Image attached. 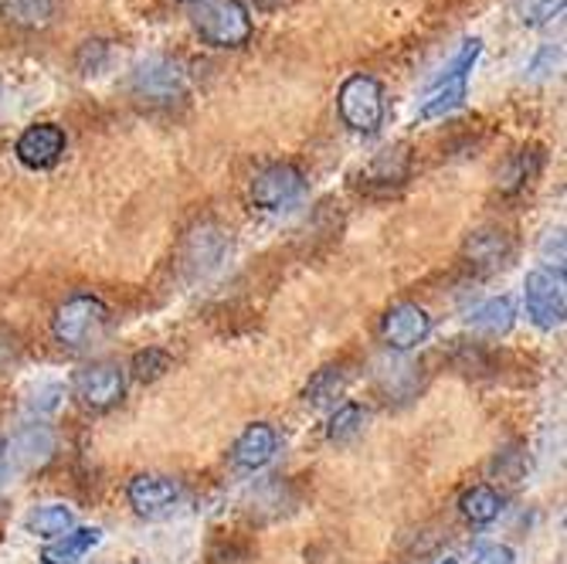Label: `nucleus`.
Returning a JSON list of instances; mask_svg holds the SVG:
<instances>
[{"instance_id":"obj_1","label":"nucleus","mask_w":567,"mask_h":564,"mask_svg":"<svg viewBox=\"0 0 567 564\" xmlns=\"http://www.w3.org/2000/svg\"><path fill=\"white\" fill-rule=\"evenodd\" d=\"M194 31L204 44L238 51L251 41L255 21L241 0H200L194 11Z\"/></svg>"},{"instance_id":"obj_21","label":"nucleus","mask_w":567,"mask_h":564,"mask_svg":"<svg viewBox=\"0 0 567 564\" xmlns=\"http://www.w3.org/2000/svg\"><path fill=\"white\" fill-rule=\"evenodd\" d=\"M458 510L470 524H493L503 510V496L493 486H473L466 496L458 500Z\"/></svg>"},{"instance_id":"obj_28","label":"nucleus","mask_w":567,"mask_h":564,"mask_svg":"<svg viewBox=\"0 0 567 564\" xmlns=\"http://www.w3.org/2000/svg\"><path fill=\"white\" fill-rule=\"evenodd\" d=\"M496 470L503 473V480L520 483L524 473H527V459H524V452H517V449H506V452H499V459H496Z\"/></svg>"},{"instance_id":"obj_30","label":"nucleus","mask_w":567,"mask_h":564,"mask_svg":"<svg viewBox=\"0 0 567 564\" xmlns=\"http://www.w3.org/2000/svg\"><path fill=\"white\" fill-rule=\"evenodd\" d=\"M473 564H517V554H513L506 544H483V547H476Z\"/></svg>"},{"instance_id":"obj_8","label":"nucleus","mask_w":567,"mask_h":564,"mask_svg":"<svg viewBox=\"0 0 567 564\" xmlns=\"http://www.w3.org/2000/svg\"><path fill=\"white\" fill-rule=\"evenodd\" d=\"M231 242L225 235V228H218L215 222H200L194 225L187 235H184V245H181V266L200 279V276H212L228 255Z\"/></svg>"},{"instance_id":"obj_14","label":"nucleus","mask_w":567,"mask_h":564,"mask_svg":"<svg viewBox=\"0 0 567 564\" xmlns=\"http://www.w3.org/2000/svg\"><path fill=\"white\" fill-rule=\"evenodd\" d=\"M462 259L476 273H499L513 259V242L503 228H476L466 245H462Z\"/></svg>"},{"instance_id":"obj_16","label":"nucleus","mask_w":567,"mask_h":564,"mask_svg":"<svg viewBox=\"0 0 567 564\" xmlns=\"http://www.w3.org/2000/svg\"><path fill=\"white\" fill-rule=\"evenodd\" d=\"M59 0H0V18L18 31H44L55 24Z\"/></svg>"},{"instance_id":"obj_24","label":"nucleus","mask_w":567,"mask_h":564,"mask_svg":"<svg viewBox=\"0 0 567 564\" xmlns=\"http://www.w3.org/2000/svg\"><path fill=\"white\" fill-rule=\"evenodd\" d=\"M364 422H368V412L360 408L357 401H343L337 412H333V419H330V425H327V435L333 439V442H347V439H353L360 429H364Z\"/></svg>"},{"instance_id":"obj_6","label":"nucleus","mask_w":567,"mask_h":564,"mask_svg":"<svg viewBox=\"0 0 567 564\" xmlns=\"http://www.w3.org/2000/svg\"><path fill=\"white\" fill-rule=\"evenodd\" d=\"M480 59V41H466V48L458 51L452 69L435 82V89H429V95L422 99V110H419V120H439L452 110H458L462 102H466V89H470V72Z\"/></svg>"},{"instance_id":"obj_4","label":"nucleus","mask_w":567,"mask_h":564,"mask_svg":"<svg viewBox=\"0 0 567 564\" xmlns=\"http://www.w3.org/2000/svg\"><path fill=\"white\" fill-rule=\"evenodd\" d=\"M337 110H340V120L353 133L374 136L384 126V113H388L384 85L374 75H364V72L343 79V85L337 92Z\"/></svg>"},{"instance_id":"obj_23","label":"nucleus","mask_w":567,"mask_h":564,"mask_svg":"<svg viewBox=\"0 0 567 564\" xmlns=\"http://www.w3.org/2000/svg\"><path fill=\"white\" fill-rule=\"evenodd\" d=\"M419 371L422 368L411 365V361H384L378 368V378H381V384H384L388 394L408 398V394H415V388H419Z\"/></svg>"},{"instance_id":"obj_18","label":"nucleus","mask_w":567,"mask_h":564,"mask_svg":"<svg viewBox=\"0 0 567 564\" xmlns=\"http://www.w3.org/2000/svg\"><path fill=\"white\" fill-rule=\"evenodd\" d=\"M99 541H102V531L99 527H72L65 537L44 544L41 561L44 564H79Z\"/></svg>"},{"instance_id":"obj_22","label":"nucleus","mask_w":567,"mask_h":564,"mask_svg":"<svg viewBox=\"0 0 567 564\" xmlns=\"http://www.w3.org/2000/svg\"><path fill=\"white\" fill-rule=\"evenodd\" d=\"M540 164H544V153H540V150H520V153H513L509 164H506L503 174H499V187H503L506 194L527 187V184L537 177Z\"/></svg>"},{"instance_id":"obj_11","label":"nucleus","mask_w":567,"mask_h":564,"mask_svg":"<svg viewBox=\"0 0 567 564\" xmlns=\"http://www.w3.org/2000/svg\"><path fill=\"white\" fill-rule=\"evenodd\" d=\"M429 334H432V317L419 302H394L381 320V337L394 353L419 350L429 340Z\"/></svg>"},{"instance_id":"obj_32","label":"nucleus","mask_w":567,"mask_h":564,"mask_svg":"<svg viewBox=\"0 0 567 564\" xmlns=\"http://www.w3.org/2000/svg\"><path fill=\"white\" fill-rule=\"evenodd\" d=\"M251 4H259V8H276L279 0H251Z\"/></svg>"},{"instance_id":"obj_3","label":"nucleus","mask_w":567,"mask_h":564,"mask_svg":"<svg viewBox=\"0 0 567 564\" xmlns=\"http://www.w3.org/2000/svg\"><path fill=\"white\" fill-rule=\"evenodd\" d=\"M130 92L143 106H177L190 92V79L177 59L153 55L140 62L130 75Z\"/></svg>"},{"instance_id":"obj_25","label":"nucleus","mask_w":567,"mask_h":564,"mask_svg":"<svg viewBox=\"0 0 567 564\" xmlns=\"http://www.w3.org/2000/svg\"><path fill=\"white\" fill-rule=\"evenodd\" d=\"M340 391H343V371L340 368H323V371H317L313 378H309L306 401L320 408V404H330Z\"/></svg>"},{"instance_id":"obj_7","label":"nucleus","mask_w":567,"mask_h":564,"mask_svg":"<svg viewBox=\"0 0 567 564\" xmlns=\"http://www.w3.org/2000/svg\"><path fill=\"white\" fill-rule=\"evenodd\" d=\"M72 391L92 412H106V408L120 404V398L126 394V375L113 361H95L72 375Z\"/></svg>"},{"instance_id":"obj_15","label":"nucleus","mask_w":567,"mask_h":564,"mask_svg":"<svg viewBox=\"0 0 567 564\" xmlns=\"http://www.w3.org/2000/svg\"><path fill=\"white\" fill-rule=\"evenodd\" d=\"M276 449H279L276 429L266 425V422H255V425H248V429L235 439V445H231V463H235L238 470L259 473V470H266V466L272 463Z\"/></svg>"},{"instance_id":"obj_10","label":"nucleus","mask_w":567,"mask_h":564,"mask_svg":"<svg viewBox=\"0 0 567 564\" xmlns=\"http://www.w3.org/2000/svg\"><path fill=\"white\" fill-rule=\"evenodd\" d=\"M306 194V177L296 164H269L251 181V201L262 212H282Z\"/></svg>"},{"instance_id":"obj_31","label":"nucleus","mask_w":567,"mask_h":564,"mask_svg":"<svg viewBox=\"0 0 567 564\" xmlns=\"http://www.w3.org/2000/svg\"><path fill=\"white\" fill-rule=\"evenodd\" d=\"M11 476V459H8V445L0 442V483H8Z\"/></svg>"},{"instance_id":"obj_5","label":"nucleus","mask_w":567,"mask_h":564,"mask_svg":"<svg viewBox=\"0 0 567 564\" xmlns=\"http://www.w3.org/2000/svg\"><path fill=\"white\" fill-rule=\"evenodd\" d=\"M524 306L534 327L554 330L567 317V283L557 269H534L524 283Z\"/></svg>"},{"instance_id":"obj_26","label":"nucleus","mask_w":567,"mask_h":564,"mask_svg":"<svg viewBox=\"0 0 567 564\" xmlns=\"http://www.w3.org/2000/svg\"><path fill=\"white\" fill-rule=\"evenodd\" d=\"M171 371V353L161 347H146L133 357V375L136 381H157Z\"/></svg>"},{"instance_id":"obj_9","label":"nucleus","mask_w":567,"mask_h":564,"mask_svg":"<svg viewBox=\"0 0 567 564\" xmlns=\"http://www.w3.org/2000/svg\"><path fill=\"white\" fill-rule=\"evenodd\" d=\"M126 496H130V506L136 510L140 517L157 521V517L174 514L177 503L184 500V486L174 476H164V473H140V476L130 480Z\"/></svg>"},{"instance_id":"obj_12","label":"nucleus","mask_w":567,"mask_h":564,"mask_svg":"<svg viewBox=\"0 0 567 564\" xmlns=\"http://www.w3.org/2000/svg\"><path fill=\"white\" fill-rule=\"evenodd\" d=\"M65 146L69 136L59 123H34L18 136L14 153L28 171H51L65 157Z\"/></svg>"},{"instance_id":"obj_33","label":"nucleus","mask_w":567,"mask_h":564,"mask_svg":"<svg viewBox=\"0 0 567 564\" xmlns=\"http://www.w3.org/2000/svg\"><path fill=\"white\" fill-rule=\"evenodd\" d=\"M439 564H458L455 557H445V561H439Z\"/></svg>"},{"instance_id":"obj_13","label":"nucleus","mask_w":567,"mask_h":564,"mask_svg":"<svg viewBox=\"0 0 567 564\" xmlns=\"http://www.w3.org/2000/svg\"><path fill=\"white\" fill-rule=\"evenodd\" d=\"M8 459H11V470H21V473H34V470H44L51 459L59 452V439L51 432V425L44 422H34V425H24L14 432L11 445H8Z\"/></svg>"},{"instance_id":"obj_20","label":"nucleus","mask_w":567,"mask_h":564,"mask_svg":"<svg viewBox=\"0 0 567 564\" xmlns=\"http://www.w3.org/2000/svg\"><path fill=\"white\" fill-rule=\"evenodd\" d=\"M408 150L404 146H394V150H384L378 153V157L371 161V167L360 174L364 177V184H384V187H398L404 177H408Z\"/></svg>"},{"instance_id":"obj_19","label":"nucleus","mask_w":567,"mask_h":564,"mask_svg":"<svg viewBox=\"0 0 567 564\" xmlns=\"http://www.w3.org/2000/svg\"><path fill=\"white\" fill-rule=\"evenodd\" d=\"M513 324H517V310H513V302L506 296H493L470 314V327L486 337H506Z\"/></svg>"},{"instance_id":"obj_29","label":"nucleus","mask_w":567,"mask_h":564,"mask_svg":"<svg viewBox=\"0 0 567 564\" xmlns=\"http://www.w3.org/2000/svg\"><path fill=\"white\" fill-rule=\"evenodd\" d=\"M540 259L547 263L544 269L564 273V232H560V228H557V232H547V238H544V245H540Z\"/></svg>"},{"instance_id":"obj_27","label":"nucleus","mask_w":567,"mask_h":564,"mask_svg":"<svg viewBox=\"0 0 567 564\" xmlns=\"http://www.w3.org/2000/svg\"><path fill=\"white\" fill-rule=\"evenodd\" d=\"M62 398H65V384H41L34 394H31V401H28V408L31 412H38V416H51L55 408L62 404Z\"/></svg>"},{"instance_id":"obj_17","label":"nucleus","mask_w":567,"mask_h":564,"mask_svg":"<svg viewBox=\"0 0 567 564\" xmlns=\"http://www.w3.org/2000/svg\"><path fill=\"white\" fill-rule=\"evenodd\" d=\"M24 527H28V534L41 537V541H59V537H65L75 527V510L69 503L34 506L31 514L24 517Z\"/></svg>"},{"instance_id":"obj_2","label":"nucleus","mask_w":567,"mask_h":564,"mask_svg":"<svg viewBox=\"0 0 567 564\" xmlns=\"http://www.w3.org/2000/svg\"><path fill=\"white\" fill-rule=\"evenodd\" d=\"M110 327V306L102 302L92 293H75L69 296L59 310L55 320H51V330H55V340L69 350H85L95 340H102Z\"/></svg>"},{"instance_id":"obj_34","label":"nucleus","mask_w":567,"mask_h":564,"mask_svg":"<svg viewBox=\"0 0 567 564\" xmlns=\"http://www.w3.org/2000/svg\"><path fill=\"white\" fill-rule=\"evenodd\" d=\"M181 4H200V0H181Z\"/></svg>"}]
</instances>
